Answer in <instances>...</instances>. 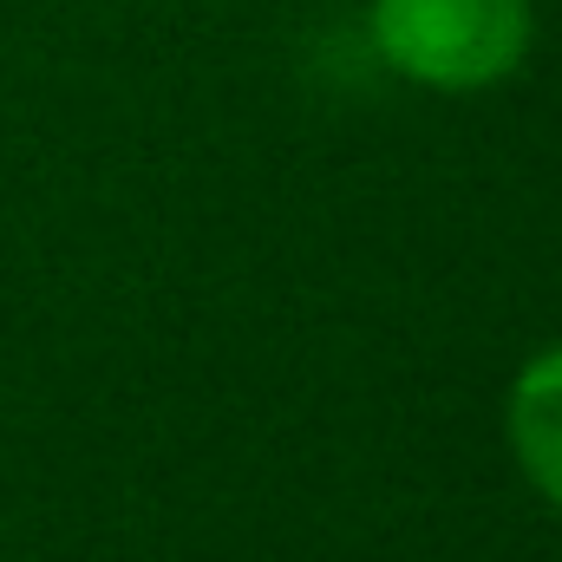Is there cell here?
<instances>
[{"mask_svg":"<svg viewBox=\"0 0 562 562\" xmlns=\"http://www.w3.org/2000/svg\"><path fill=\"white\" fill-rule=\"evenodd\" d=\"M510 445L530 484L562 510V347L537 353L510 386Z\"/></svg>","mask_w":562,"mask_h":562,"instance_id":"7a4b0ae2","label":"cell"},{"mask_svg":"<svg viewBox=\"0 0 562 562\" xmlns=\"http://www.w3.org/2000/svg\"><path fill=\"white\" fill-rule=\"evenodd\" d=\"M380 53L438 92H477L530 53V0H373Z\"/></svg>","mask_w":562,"mask_h":562,"instance_id":"6da1fadb","label":"cell"}]
</instances>
